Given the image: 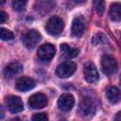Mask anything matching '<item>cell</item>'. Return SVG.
<instances>
[{"label":"cell","instance_id":"6da1fadb","mask_svg":"<svg viewBox=\"0 0 121 121\" xmlns=\"http://www.w3.org/2000/svg\"><path fill=\"white\" fill-rule=\"evenodd\" d=\"M63 27H64L63 20L58 16L51 17L47 21L46 26H45V29H46L47 33L50 35H53V36L60 34L63 30Z\"/></svg>","mask_w":121,"mask_h":121},{"label":"cell","instance_id":"7a4b0ae2","mask_svg":"<svg viewBox=\"0 0 121 121\" xmlns=\"http://www.w3.org/2000/svg\"><path fill=\"white\" fill-rule=\"evenodd\" d=\"M101 68L104 74L111 76L117 71V62L110 55H103L101 58Z\"/></svg>","mask_w":121,"mask_h":121},{"label":"cell","instance_id":"3957f363","mask_svg":"<svg viewBox=\"0 0 121 121\" xmlns=\"http://www.w3.org/2000/svg\"><path fill=\"white\" fill-rule=\"evenodd\" d=\"M77 70V64L73 61H64L58 65L56 73L60 78H69Z\"/></svg>","mask_w":121,"mask_h":121},{"label":"cell","instance_id":"277c9868","mask_svg":"<svg viewBox=\"0 0 121 121\" xmlns=\"http://www.w3.org/2000/svg\"><path fill=\"white\" fill-rule=\"evenodd\" d=\"M56 48L51 43H45L39 47L37 56L38 58L43 61H49L55 55Z\"/></svg>","mask_w":121,"mask_h":121},{"label":"cell","instance_id":"5b68a950","mask_svg":"<svg viewBox=\"0 0 121 121\" xmlns=\"http://www.w3.org/2000/svg\"><path fill=\"white\" fill-rule=\"evenodd\" d=\"M78 111H79V113L83 116L92 115L93 113H95V111L94 101L90 97H87V96L82 97L80 102H79Z\"/></svg>","mask_w":121,"mask_h":121},{"label":"cell","instance_id":"8992f818","mask_svg":"<svg viewBox=\"0 0 121 121\" xmlns=\"http://www.w3.org/2000/svg\"><path fill=\"white\" fill-rule=\"evenodd\" d=\"M41 41V34L34 29L28 30L23 37V43L27 48H34Z\"/></svg>","mask_w":121,"mask_h":121},{"label":"cell","instance_id":"52a82bcc","mask_svg":"<svg viewBox=\"0 0 121 121\" xmlns=\"http://www.w3.org/2000/svg\"><path fill=\"white\" fill-rule=\"evenodd\" d=\"M6 104H7L8 110L11 113H17V112H22L24 110L23 101L19 96L10 95V96L7 97Z\"/></svg>","mask_w":121,"mask_h":121},{"label":"cell","instance_id":"ba28073f","mask_svg":"<svg viewBox=\"0 0 121 121\" xmlns=\"http://www.w3.org/2000/svg\"><path fill=\"white\" fill-rule=\"evenodd\" d=\"M28 104L32 109H43L47 105V98L43 94L36 93L29 97Z\"/></svg>","mask_w":121,"mask_h":121},{"label":"cell","instance_id":"9c48e42d","mask_svg":"<svg viewBox=\"0 0 121 121\" xmlns=\"http://www.w3.org/2000/svg\"><path fill=\"white\" fill-rule=\"evenodd\" d=\"M75 104V98L71 94H62L58 99V107L63 111L68 112L70 111Z\"/></svg>","mask_w":121,"mask_h":121},{"label":"cell","instance_id":"30bf717a","mask_svg":"<svg viewBox=\"0 0 121 121\" xmlns=\"http://www.w3.org/2000/svg\"><path fill=\"white\" fill-rule=\"evenodd\" d=\"M85 29V19L82 16H77L72 23L71 33L74 37H80Z\"/></svg>","mask_w":121,"mask_h":121},{"label":"cell","instance_id":"8fae6325","mask_svg":"<svg viewBox=\"0 0 121 121\" xmlns=\"http://www.w3.org/2000/svg\"><path fill=\"white\" fill-rule=\"evenodd\" d=\"M84 78L89 83H95L98 80L99 75L95 65L92 62H89L84 67Z\"/></svg>","mask_w":121,"mask_h":121},{"label":"cell","instance_id":"7c38bea8","mask_svg":"<svg viewBox=\"0 0 121 121\" xmlns=\"http://www.w3.org/2000/svg\"><path fill=\"white\" fill-rule=\"evenodd\" d=\"M35 86V81L28 77H21L16 81V89L21 92H26L31 90Z\"/></svg>","mask_w":121,"mask_h":121},{"label":"cell","instance_id":"4fadbf2b","mask_svg":"<svg viewBox=\"0 0 121 121\" xmlns=\"http://www.w3.org/2000/svg\"><path fill=\"white\" fill-rule=\"evenodd\" d=\"M22 71H23V65L20 62L15 61V62H11L6 66L4 75L6 78H13L14 76L20 74Z\"/></svg>","mask_w":121,"mask_h":121},{"label":"cell","instance_id":"5bb4252c","mask_svg":"<svg viewBox=\"0 0 121 121\" xmlns=\"http://www.w3.org/2000/svg\"><path fill=\"white\" fill-rule=\"evenodd\" d=\"M106 96L112 104H115L121 98V92L118 88H116L114 86H111L106 91Z\"/></svg>","mask_w":121,"mask_h":121},{"label":"cell","instance_id":"9a60e30c","mask_svg":"<svg viewBox=\"0 0 121 121\" xmlns=\"http://www.w3.org/2000/svg\"><path fill=\"white\" fill-rule=\"evenodd\" d=\"M60 52L63 58L65 59H73L78 55L79 50L78 48H73L66 43H62L60 45Z\"/></svg>","mask_w":121,"mask_h":121},{"label":"cell","instance_id":"2e32d148","mask_svg":"<svg viewBox=\"0 0 121 121\" xmlns=\"http://www.w3.org/2000/svg\"><path fill=\"white\" fill-rule=\"evenodd\" d=\"M110 18L112 21H121V3H113L109 10Z\"/></svg>","mask_w":121,"mask_h":121},{"label":"cell","instance_id":"e0dca14e","mask_svg":"<svg viewBox=\"0 0 121 121\" xmlns=\"http://www.w3.org/2000/svg\"><path fill=\"white\" fill-rule=\"evenodd\" d=\"M27 4V0H12V8L16 11H22L25 9L26 6Z\"/></svg>","mask_w":121,"mask_h":121},{"label":"cell","instance_id":"ac0fdd59","mask_svg":"<svg viewBox=\"0 0 121 121\" xmlns=\"http://www.w3.org/2000/svg\"><path fill=\"white\" fill-rule=\"evenodd\" d=\"M106 38H107V37H106L104 34H102V33H97V34H95V35L93 37L92 43H93L94 45H99V44H102V43H106V41H107Z\"/></svg>","mask_w":121,"mask_h":121},{"label":"cell","instance_id":"d6986e66","mask_svg":"<svg viewBox=\"0 0 121 121\" xmlns=\"http://www.w3.org/2000/svg\"><path fill=\"white\" fill-rule=\"evenodd\" d=\"M94 6H95V11L99 15H102L104 10H105L104 0H94Z\"/></svg>","mask_w":121,"mask_h":121},{"label":"cell","instance_id":"ffe728a7","mask_svg":"<svg viewBox=\"0 0 121 121\" xmlns=\"http://www.w3.org/2000/svg\"><path fill=\"white\" fill-rule=\"evenodd\" d=\"M0 37L2 40L4 41H8V40H12L13 39V33L4 27H2L0 29Z\"/></svg>","mask_w":121,"mask_h":121},{"label":"cell","instance_id":"44dd1931","mask_svg":"<svg viewBox=\"0 0 121 121\" xmlns=\"http://www.w3.org/2000/svg\"><path fill=\"white\" fill-rule=\"evenodd\" d=\"M32 120H35V121H46L48 120V117L45 113L43 112H40V113H36L32 116Z\"/></svg>","mask_w":121,"mask_h":121},{"label":"cell","instance_id":"7402d4cb","mask_svg":"<svg viewBox=\"0 0 121 121\" xmlns=\"http://www.w3.org/2000/svg\"><path fill=\"white\" fill-rule=\"evenodd\" d=\"M7 19H8L7 13H6L5 11L1 10V11H0V23H1V24H4V23L7 21Z\"/></svg>","mask_w":121,"mask_h":121},{"label":"cell","instance_id":"603a6c76","mask_svg":"<svg viewBox=\"0 0 121 121\" xmlns=\"http://www.w3.org/2000/svg\"><path fill=\"white\" fill-rule=\"evenodd\" d=\"M114 119H115V120H119V121H121V112H119L116 113V115L114 116Z\"/></svg>","mask_w":121,"mask_h":121},{"label":"cell","instance_id":"cb8c5ba5","mask_svg":"<svg viewBox=\"0 0 121 121\" xmlns=\"http://www.w3.org/2000/svg\"><path fill=\"white\" fill-rule=\"evenodd\" d=\"M86 0H74V2L75 3H77V4H82V3H84Z\"/></svg>","mask_w":121,"mask_h":121},{"label":"cell","instance_id":"d4e9b609","mask_svg":"<svg viewBox=\"0 0 121 121\" xmlns=\"http://www.w3.org/2000/svg\"><path fill=\"white\" fill-rule=\"evenodd\" d=\"M4 2H5V0H1V5H3V4H4Z\"/></svg>","mask_w":121,"mask_h":121},{"label":"cell","instance_id":"484cf974","mask_svg":"<svg viewBox=\"0 0 121 121\" xmlns=\"http://www.w3.org/2000/svg\"><path fill=\"white\" fill-rule=\"evenodd\" d=\"M119 83H120V85H121V76H120V78H119Z\"/></svg>","mask_w":121,"mask_h":121}]
</instances>
